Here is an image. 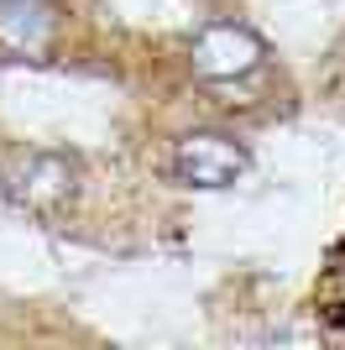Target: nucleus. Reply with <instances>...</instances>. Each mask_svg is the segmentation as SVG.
<instances>
[{"instance_id":"1","label":"nucleus","mask_w":345,"mask_h":350,"mask_svg":"<svg viewBox=\"0 0 345 350\" xmlns=\"http://www.w3.org/2000/svg\"><path fill=\"white\" fill-rule=\"evenodd\" d=\"M261 58H267V47L251 27L241 21H209V27L188 42V68L209 79V84H225V79H246V73H257Z\"/></svg>"},{"instance_id":"2","label":"nucleus","mask_w":345,"mask_h":350,"mask_svg":"<svg viewBox=\"0 0 345 350\" xmlns=\"http://www.w3.org/2000/svg\"><path fill=\"white\" fill-rule=\"evenodd\" d=\"M246 173V146L225 131H194L172 152V178L188 189H230Z\"/></svg>"},{"instance_id":"3","label":"nucleus","mask_w":345,"mask_h":350,"mask_svg":"<svg viewBox=\"0 0 345 350\" xmlns=\"http://www.w3.org/2000/svg\"><path fill=\"white\" fill-rule=\"evenodd\" d=\"M16 199H27L31 209H58L63 199L73 193V162L68 157H53V152H31L27 162H16L5 173Z\"/></svg>"},{"instance_id":"4","label":"nucleus","mask_w":345,"mask_h":350,"mask_svg":"<svg viewBox=\"0 0 345 350\" xmlns=\"http://www.w3.org/2000/svg\"><path fill=\"white\" fill-rule=\"evenodd\" d=\"M53 42V11L37 0H0V47L16 58H37Z\"/></svg>"}]
</instances>
